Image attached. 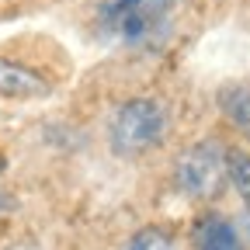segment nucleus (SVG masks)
I'll list each match as a JSON object with an SVG mask.
<instances>
[{"instance_id":"1","label":"nucleus","mask_w":250,"mask_h":250,"mask_svg":"<svg viewBox=\"0 0 250 250\" xmlns=\"http://www.w3.org/2000/svg\"><path fill=\"white\" fill-rule=\"evenodd\" d=\"M174 129V108L164 94H132L108 118V153L115 160H143Z\"/></svg>"},{"instance_id":"2","label":"nucleus","mask_w":250,"mask_h":250,"mask_svg":"<svg viewBox=\"0 0 250 250\" xmlns=\"http://www.w3.org/2000/svg\"><path fill=\"white\" fill-rule=\"evenodd\" d=\"M174 191L191 205H215L229 188V146L223 139H195L170 164Z\"/></svg>"},{"instance_id":"3","label":"nucleus","mask_w":250,"mask_h":250,"mask_svg":"<svg viewBox=\"0 0 250 250\" xmlns=\"http://www.w3.org/2000/svg\"><path fill=\"white\" fill-rule=\"evenodd\" d=\"M170 11L167 0H98V28L111 45L146 49L164 42Z\"/></svg>"},{"instance_id":"4","label":"nucleus","mask_w":250,"mask_h":250,"mask_svg":"<svg viewBox=\"0 0 250 250\" xmlns=\"http://www.w3.org/2000/svg\"><path fill=\"white\" fill-rule=\"evenodd\" d=\"M56 94V80L45 77L42 70L28 66L21 59L0 56V101L7 104H35L49 101Z\"/></svg>"},{"instance_id":"5","label":"nucleus","mask_w":250,"mask_h":250,"mask_svg":"<svg viewBox=\"0 0 250 250\" xmlns=\"http://www.w3.org/2000/svg\"><path fill=\"white\" fill-rule=\"evenodd\" d=\"M191 243H195V250H247L240 229L219 212H205L198 219L195 233H191Z\"/></svg>"},{"instance_id":"6","label":"nucleus","mask_w":250,"mask_h":250,"mask_svg":"<svg viewBox=\"0 0 250 250\" xmlns=\"http://www.w3.org/2000/svg\"><path fill=\"white\" fill-rule=\"evenodd\" d=\"M219 111L250 143V83H236V87L219 90Z\"/></svg>"},{"instance_id":"7","label":"nucleus","mask_w":250,"mask_h":250,"mask_svg":"<svg viewBox=\"0 0 250 250\" xmlns=\"http://www.w3.org/2000/svg\"><path fill=\"white\" fill-rule=\"evenodd\" d=\"M118 250H177V236L167 226L146 223V226H139V229H132L125 236Z\"/></svg>"},{"instance_id":"8","label":"nucleus","mask_w":250,"mask_h":250,"mask_svg":"<svg viewBox=\"0 0 250 250\" xmlns=\"http://www.w3.org/2000/svg\"><path fill=\"white\" fill-rule=\"evenodd\" d=\"M229 188L250 212V149H233L229 146Z\"/></svg>"},{"instance_id":"9","label":"nucleus","mask_w":250,"mask_h":250,"mask_svg":"<svg viewBox=\"0 0 250 250\" xmlns=\"http://www.w3.org/2000/svg\"><path fill=\"white\" fill-rule=\"evenodd\" d=\"M14 205H18V198L4 188V181H0V215H7V212H14Z\"/></svg>"},{"instance_id":"10","label":"nucleus","mask_w":250,"mask_h":250,"mask_svg":"<svg viewBox=\"0 0 250 250\" xmlns=\"http://www.w3.org/2000/svg\"><path fill=\"white\" fill-rule=\"evenodd\" d=\"M4 250H45V247L35 243V240H14V243H7Z\"/></svg>"},{"instance_id":"11","label":"nucleus","mask_w":250,"mask_h":250,"mask_svg":"<svg viewBox=\"0 0 250 250\" xmlns=\"http://www.w3.org/2000/svg\"><path fill=\"white\" fill-rule=\"evenodd\" d=\"M4 170H7V156H4V153H0V174H4Z\"/></svg>"},{"instance_id":"12","label":"nucleus","mask_w":250,"mask_h":250,"mask_svg":"<svg viewBox=\"0 0 250 250\" xmlns=\"http://www.w3.org/2000/svg\"><path fill=\"white\" fill-rule=\"evenodd\" d=\"M167 4H170V7H177V4H181V0H167Z\"/></svg>"}]
</instances>
